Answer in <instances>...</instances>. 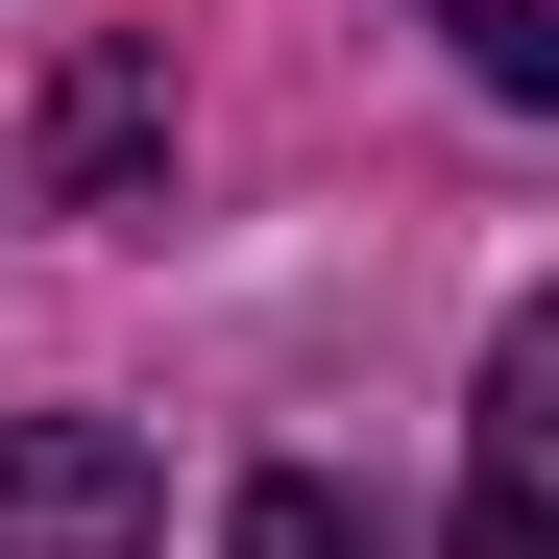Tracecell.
<instances>
[{
	"label": "cell",
	"mask_w": 559,
	"mask_h": 559,
	"mask_svg": "<svg viewBox=\"0 0 559 559\" xmlns=\"http://www.w3.org/2000/svg\"><path fill=\"white\" fill-rule=\"evenodd\" d=\"M438 49H462V73H487V98H511V122L559 98V0H438Z\"/></svg>",
	"instance_id": "4"
},
{
	"label": "cell",
	"mask_w": 559,
	"mask_h": 559,
	"mask_svg": "<svg viewBox=\"0 0 559 559\" xmlns=\"http://www.w3.org/2000/svg\"><path fill=\"white\" fill-rule=\"evenodd\" d=\"M146 170H170V73H146V49H73V73H49V195L122 219Z\"/></svg>",
	"instance_id": "3"
},
{
	"label": "cell",
	"mask_w": 559,
	"mask_h": 559,
	"mask_svg": "<svg viewBox=\"0 0 559 559\" xmlns=\"http://www.w3.org/2000/svg\"><path fill=\"white\" fill-rule=\"evenodd\" d=\"M219 559H390V535H365V511L317 487V462H267V487H243V535H219Z\"/></svg>",
	"instance_id": "5"
},
{
	"label": "cell",
	"mask_w": 559,
	"mask_h": 559,
	"mask_svg": "<svg viewBox=\"0 0 559 559\" xmlns=\"http://www.w3.org/2000/svg\"><path fill=\"white\" fill-rule=\"evenodd\" d=\"M170 535V462L122 414H0V559H146Z\"/></svg>",
	"instance_id": "1"
},
{
	"label": "cell",
	"mask_w": 559,
	"mask_h": 559,
	"mask_svg": "<svg viewBox=\"0 0 559 559\" xmlns=\"http://www.w3.org/2000/svg\"><path fill=\"white\" fill-rule=\"evenodd\" d=\"M462 559H559V317L487 341V414H462Z\"/></svg>",
	"instance_id": "2"
}]
</instances>
